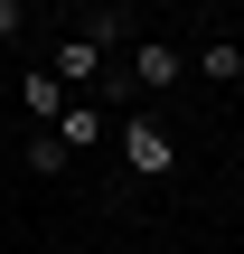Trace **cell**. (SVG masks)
<instances>
[{
  "instance_id": "cell-1",
  "label": "cell",
  "mask_w": 244,
  "mask_h": 254,
  "mask_svg": "<svg viewBox=\"0 0 244 254\" xmlns=\"http://www.w3.org/2000/svg\"><path fill=\"white\" fill-rule=\"evenodd\" d=\"M113 151H122L132 179H179V141H169L150 113H122V123H113Z\"/></svg>"
},
{
  "instance_id": "cell-2",
  "label": "cell",
  "mask_w": 244,
  "mask_h": 254,
  "mask_svg": "<svg viewBox=\"0 0 244 254\" xmlns=\"http://www.w3.org/2000/svg\"><path fill=\"white\" fill-rule=\"evenodd\" d=\"M122 85H132V94H169V85H179V47H169V38H141L132 66H122Z\"/></svg>"
},
{
  "instance_id": "cell-3",
  "label": "cell",
  "mask_w": 244,
  "mask_h": 254,
  "mask_svg": "<svg viewBox=\"0 0 244 254\" xmlns=\"http://www.w3.org/2000/svg\"><path fill=\"white\" fill-rule=\"evenodd\" d=\"M47 132H56L66 151H94V141H103V104H66V113H56Z\"/></svg>"
},
{
  "instance_id": "cell-4",
  "label": "cell",
  "mask_w": 244,
  "mask_h": 254,
  "mask_svg": "<svg viewBox=\"0 0 244 254\" xmlns=\"http://www.w3.org/2000/svg\"><path fill=\"white\" fill-rule=\"evenodd\" d=\"M66 104H75V94H66L56 75H28V132H47V123H56Z\"/></svg>"
},
{
  "instance_id": "cell-5",
  "label": "cell",
  "mask_w": 244,
  "mask_h": 254,
  "mask_svg": "<svg viewBox=\"0 0 244 254\" xmlns=\"http://www.w3.org/2000/svg\"><path fill=\"white\" fill-rule=\"evenodd\" d=\"M197 75H207V85H235L244 75V47L235 38H207V47H197Z\"/></svg>"
},
{
  "instance_id": "cell-6",
  "label": "cell",
  "mask_w": 244,
  "mask_h": 254,
  "mask_svg": "<svg viewBox=\"0 0 244 254\" xmlns=\"http://www.w3.org/2000/svg\"><path fill=\"white\" fill-rule=\"evenodd\" d=\"M66 160H75V151H66V141H56V132H28V170H38V179H56V170H66Z\"/></svg>"
},
{
  "instance_id": "cell-7",
  "label": "cell",
  "mask_w": 244,
  "mask_h": 254,
  "mask_svg": "<svg viewBox=\"0 0 244 254\" xmlns=\"http://www.w3.org/2000/svg\"><path fill=\"white\" fill-rule=\"evenodd\" d=\"M19 28H28V0H0V47H9Z\"/></svg>"
},
{
  "instance_id": "cell-8",
  "label": "cell",
  "mask_w": 244,
  "mask_h": 254,
  "mask_svg": "<svg viewBox=\"0 0 244 254\" xmlns=\"http://www.w3.org/2000/svg\"><path fill=\"white\" fill-rule=\"evenodd\" d=\"M75 9H85V19H94V9H103V0H75Z\"/></svg>"
}]
</instances>
